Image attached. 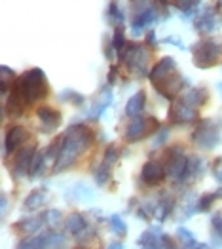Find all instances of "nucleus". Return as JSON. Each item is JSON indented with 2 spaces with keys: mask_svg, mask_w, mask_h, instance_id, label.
I'll list each match as a JSON object with an SVG mask.
<instances>
[{
  "mask_svg": "<svg viewBox=\"0 0 222 249\" xmlns=\"http://www.w3.org/2000/svg\"><path fill=\"white\" fill-rule=\"evenodd\" d=\"M211 169H213V173H215L217 181H221V183H222V158H217V160L213 162Z\"/></svg>",
  "mask_w": 222,
  "mask_h": 249,
  "instance_id": "nucleus-28",
  "label": "nucleus"
},
{
  "mask_svg": "<svg viewBox=\"0 0 222 249\" xmlns=\"http://www.w3.org/2000/svg\"><path fill=\"white\" fill-rule=\"evenodd\" d=\"M207 99H209V91H207V88H192V89H188L186 95L182 97L184 103L190 105V107H194V108H198V107L205 105L207 103Z\"/></svg>",
  "mask_w": 222,
  "mask_h": 249,
  "instance_id": "nucleus-14",
  "label": "nucleus"
},
{
  "mask_svg": "<svg viewBox=\"0 0 222 249\" xmlns=\"http://www.w3.org/2000/svg\"><path fill=\"white\" fill-rule=\"evenodd\" d=\"M61 99H63V101H68V103L74 105V107H80V105H84V101H85V97H84L82 93L72 91V89H65V91L61 93Z\"/></svg>",
  "mask_w": 222,
  "mask_h": 249,
  "instance_id": "nucleus-22",
  "label": "nucleus"
},
{
  "mask_svg": "<svg viewBox=\"0 0 222 249\" xmlns=\"http://www.w3.org/2000/svg\"><path fill=\"white\" fill-rule=\"evenodd\" d=\"M165 177H167L165 166H163V162H158V160H150V162H146L141 171L142 183H146L148 187H156V185H160V183H163Z\"/></svg>",
  "mask_w": 222,
  "mask_h": 249,
  "instance_id": "nucleus-8",
  "label": "nucleus"
},
{
  "mask_svg": "<svg viewBox=\"0 0 222 249\" xmlns=\"http://www.w3.org/2000/svg\"><path fill=\"white\" fill-rule=\"evenodd\" d=\"M116 76H118V67H116V65H112V67H110V72H108V78H106L108 84L116 82Z\"/></svg>",
  "mask_w": 222,
  "mask_h": 249,
  "instance_id": "nucleus-31",
  "label": "nucleus"
},
{
  "mask_svg": "<svg viewBox=\"0 0 222 249\" xmlns=\"http://www.w3.org/2000/svg\"><path fill=\"white\" fill-rule=\"evenodd\" d=\"M192 141L200 148H213V146L219 145L221 141V133H219V127L213 124L211 120H200L194 133H192Z\"/></svg>",
  "mask_w": 222,
  "mask_h": 249,
  "instance_id": "nucleus-5",
  "label": "nucleus"
},
{
  "mask_svg": "<svg viewBox=\"0 0 222 249\" xmlns=\"http://www.w3.org/2000/svg\"><path fill=\"white\" fill-rule=\"evenodd\" d=\"M27 139H29V131L25 127L12 125L8 129V133H6V139H4V150L6 152H16L27 143Z\"/></svg>",
  "mask_w": 222,
  "mask_h": 249,
  "instance_id": "nucleus-9",
  "label": "nucleus"
},
{
  "mask_svg": "<svg viewBox=\"0 0 222 249\" xmlns=\"http://www.w3.org/2000/svg\"><path fill=\"white\" fill-rule=\"evenodd\" d=\"M158 19V10L156 8H144L142 12H139L135 18H133V23H131V31L133 35H139L144 27H148L150 23Z\"/></svg>",
  "mask_w": 222,
  "mask_h": 249,
  "instance_id": "nucleus-12",
  "label": "nucleus"
},
{
  "mask_svg": "<svg viewBox=\"0 0 222 249\" xmlns=\"http://www.w3.org/2000/svg\"><path fill=\"white\" fill-rule=\"evenodd\" d=\"M165 2H171L175 8L181 10L184 16H192L198 10V4H200V0H165Z\"/></svg>",
  "mask_w": 222,
  "mask_h": 249,
  "instance_id": "nucleus-18",
  "label": "nucleus"
},
{
  "mask_svg": "<svg viewBox=\"0 0 222 249\" xmlns=\"http://www.w3.org/2000/svg\"><path fill=\"white\" fill-rule=\"evenodd\" d=\"M165 137H167V129H165V127H162V129L158 131V139H154V146L162 145V141H165Z\"/></svg>",
  "mask_w": 222,
  "mask_h": 249,
  "instance_id": "nucleus-30",
  "label": "nucleus"
},
{
  "mask_svg": "<svg viewBox=\"0 0 222 249\" xmlns=\"http://www.w3.org/2000/svg\"><path fill=\"white\" fill-rule=\"evenodd\" d=\"M34 154H36V145H27L21 146L19 150L16 152L14 156V173L17 177H25L31 173L33 169V160H34Z\"/></svg>",
  "mask_w": 222,
  "mask_h": 249,
  "instance_id": "nucleus-6",
  "label": "nucleus"
},
{
  "mask_svg": "<svg viewBox=\"0 0 222 249\" xmlns=\"http://www.w3.org/2000/svg\"><path fill=\"white\" fill-rule=\"evenodd\" d=\"M118 160V148L114 145L106 146V150H104V158H102V162L104 164H108V166H112L114 162Z\"/></svg>",
  "mask_w": 222,
  "mask_h": 249,
  "instance_id": "nucleus-25",
  "label": "nucleus"
},
{
  "mask_svg": "<svg viewBox=\"0 0 222 249\" xmlns=\"http://www.w3.org/2000/svg\"><path fill=\"white\" fill-rule=\"evenodd\" d=\"M112 48H114V52L118 53L121 52L125 46H127V40H125V35H123V29H121V25L116 27V31H114V35H112Z\"/></svg>",
  "mask_w": 222,
  "mask_h": 249,
  "instance_id": "nucleus-21",
  "label": "nucleus"
},
{
  "mask_svg": "<svg viewBox=\"0 0 222 249\" xmlns=\"http://www.w3.org/2000/svg\"><path fill=\"white\" fill-rule=\"evenodd\" d=\"M93 143V135L91 129L84 124L70 125L68 131L63 135V146H61V154L55 162V171H63L70 164L76 162V158L82 152H85Z\"/></svg>",
  "mask_w": 222,
  "mask_h": 249,
  "instance_id": "nucleus-1",
  "label": "nucleus"
},
{
  "mask_svg": "<svg viewBox=\"0 0 222 249\" xmlns=\"http://www.w3.org/2000/svg\"><path fill=\"white\" fill-rule=\"evenodd\" d=\"M110 221H112V229L116 230V232H120V234H125V230H127V229H125V225L121 223L120 217H112Z\"/></svg>",
  "mask_w": 222,
  "mask_h": 249,
  "instance_id": "nucleus-29",
  "label": "nucleus"
},
{
  "mask_svg": "<svg viewBox=\"0 0 222 249\" xmlns=\"http://www.w3.org/2000/svg\"><path fill=\"white\" fill-rule=\"evenodd\" d=\"M108 19L112 21V23H116V25H120L121 21H123V14H121V10L116 4H110V8H108Z\"/></svg>",
  "mask_w": 222,
  "mask_h": 249,
  "instance_id": "nucleus-26",
  "label": "nucleus"
},
{
  "mask_svg": "<svg viewBox=\"0 0 222 249\" xmlns=\"http://www.w3.org/2000/svg\"><path fill=\"white\" fill-rule=\"evenodd\" d=\"M175 71H177L175 61H173L171 57H163L162 61H158L152 69H150L148 78H150V82H156V80H160V78L167 76V74H171V72H175Z\"/></svg>",
  "mask_w": 222,
  "mask_h": 249,
  "instance_id": "nucleus-13",
  "label": "nucleus"
},
{
  "mask_svg": "<svg viewBox=\"0 0 222 249\" xmlns=\"http://www.w3.org/2000/svg\"><path fill=\"white\" fill-rule=\"evenodd\" d=\"M44 202H46V190H44V188H36V190H33V192L27 196V200H25V208L36 209V208H40Z\"/></svg>",
  "mask_w": 222,
  "mask_h": 249,
  "instance_id": "nucleus-17",
  "label": "nucleus"
},
{
  "mask_svg": "<svg viewBox=\"0 0 222 249\" xmlns=\"http://www.w3.org/2000/svg\"><path fill=\"white\" fill-rule=\"evenodd\" d=\"M211 227H213V230H215V234L222 238V213H217V215L213 217V221H211Z\"/></svg>",
  "mask_w": 222,
  "mask_h": 249,
  "instance_id": "nucleus-27",
  "label": "nucleus"
},
{
  "mask_svg": "<svg viewBox=\"0 0 222 249\" xmlns=\"http://www.w3.org/2000/svg\"><path fill=\"white\" fill-rule=\"evenodd\" d=\"M219 23H221V19H219V16H217L215 10H205L202 16L194 21V27H196L198 33L207 35V33H213L219 27Z\"/></svg>",
  "mask_w": 222,
  "mask_h": 249,
  "instance_id": "nucleus-11",
  "label": "nucleus"
},
{
  "mask_svg": "<svg viewBox=\"0 0 222 249\" xmlns=\"http://www.w3.org/2000/svg\"><path fill=\"white\" fill-rule=\"evenodd\" d=\"M46 95H48V80L40 69H31L29 72H23L14 82L12 91H10V97L21 101L25 107L46 97Z\"/></svg>",
  "mask_w": 222,
  "mask_h": 249,
  "instance_id": "nucleus-2",
  "label": "nucleus"
},
{
  "mask_svg": "<svg viewBox=\"0 0 222 249\" xmlns=\"http://www.w3.org/2000/svg\"><path fill=\"white\" fill-rule=\"evenodd\" d=\"M198 118V108L186 105L182 99L175 101L169 108V122L171 124H188V122H194Z\"/></svg>",
  "mask_w": 222,
  "mask_h": 249,
  "instance_id": "nucleus-7",
  "label": "nucleus"
},
{
  "mask_svg": "<svg viewBox=\"0 0 222 249\" xmlns=\"http://www.w3.org/2000/svg\"><path fill=\"white\" fill-rule=\"evenodd\" d=\"M160 129H162V125H160V122H158L154 116H148V118L135 116L133 122L127 125V129H125V141L137 143V141L144 139L146 135L158 133Z\"/></svg>",
  "mask_w": 222,
  "mask_h": 249,
  "instance_id": "nucleus-4",
  "label": "nucleus"
},
{
  "mask_svg": "<svg viewBox=\"0 0 222 249\" xmlns=\"http://www.w3.org/2000/svg\"><path fill=\"white\" fill-rule=\"evenodd\" d=\"M221 6H222V0H221Z\"/></svg>",
  "mask_w": 222,
  "mask_h": 249,
  "instance_id": "nucleus-35",
  "label": "nucleus"
},
{
  "mask_svg": "<svg viewBox=\"0 0 222 249\" xmlns=\"http://www.w3.org/2000/svg\"><path fill=\"white\" fill-rule=\"evenodd\" d=\"M67 230L70 234H74V236H84L85 230H87V221L84 219V215L74 213V215H70L67 219Z\"/></svg>",
  "mask_w": 222,
  "mask_h": 249,
  "instance_id": "nucleus-16",
  "label": "nucleus"
},
{
  "mask_svg": "<svg viewBox=\"0 0 222 249\" xmlns=\"http://www.w3.org/2000/svg\"><path fill=\"white\" fill-rule=\"evenodd\" d=\"M110 167L112 166H108V164H104V162L99 166L97 173H95V175H97V183H99V185H104V183L108 181V177H110Z\"/></svg>",
  "mask_w": 222,
  "mask_h": 249,
  "instance_id": "nucleus-24",
  "label": "nucleus"
},
{
  "mask_svg": "<svg viewBox=\"0 0 222 249\" xmlns=\"http://www.w3.org/2000/svg\"><path fill=\"white\" fill-rule=\"evenodd\" d=\"M163 42H167V44H173V46H177V48H182V50H184V44H182L181 40H177L175 36H169V38H165Z\"/></svg>",
  "mask_w": 222,
  "mask_h": 249,
  "instance_id": "nucleus-32",
  "label": "nucleus"
},
{
  "mask_svg": "<svg viewBox=\"0 0 222 249\" xmlns=\"http://www.w3.org/2000/svg\"><path fill=\"white\" fill-rule=\"evenodd\" d=\"M110 101H112V91H110V89H104V99H102V95H101V99L95 103L93 110H91V116H93V118H99L102 112H104V108L110 105Z\"/></svg>",
  "mask_w": 222,
  "mask_h": 249,
  "instance_id": "nucleus-19",
  "label": "nucleus"
},
{
  "mask_svg": "<svg viewBox=\"0 0 222 249\" xmlns=\"http://www.w3.org/2000/svg\"><path fill=\"white\" fill-rule=\"evenodd\" d=\"M173 204H175V200L169 198V196H165L162 200V204H160V219H162V221L173 211Z\"/></svg>",
  "mask_w": 222,
  "mask_h": 249,
  "instance_id": "nucleus-23",
  "label": "nucleus"
},
{
  "mask_svg": "<svg viewBox=\"0 0 222 249\" xmlns=\"http://www.w3.org/2000/svg\"><path fill=\"white\" fill-rule=\"evenodd\" d=\"M36 114H38V118H40L42 125H44V131H53V129H57L63 122V116H61L59 110H55V108H51V107H40L38 110H36Z\"/></svg>",
  "mask_w": 222,
  "mask_h": 249,
  "instance_id": "nucleus-10",
  "label": "nucleus"
},
{
  "mask_svg": "<svg viewBox=\"0 0 222 249\" xmlns=\"http://www.w3.org/2000/svg\"><path fill=\"white\" fill-rule=\"evenodd\" d=\"M144 105H146V93L141 89V91H137V93L127 101V105H125V114L131 116V118L139 116L142 112V108H144Z\"/></svg>",
  "mask_w": 222,
  "mask_h": 249,
  "instance_id": "nucleus-15",
  "label": "nucleus"
},
{
  "mask_svg": "<svg viewBox=\"0 0 222 249\" xmlns=\"http://www.w3.org/2000/svg\"><path fill=\"white\" fill-rule=\"evenodd\" d=\"M219 198H222V188H219V192L203 194L202 198H200V202H198V209H200V211H207V209L213 206V202L219 200Z\"/></svg>",
  "mask_w": 222,
  "mask_h": 249,
  "instance_id": "nucleus-20",
  "label": "nucleus"
},
{
  "mask_svg": "<svg viewBox=\"0 0 222 249\" xmlns=\"http://www.w3.org/2000/svg\"><path fill=\"white\" fill-rule=\"evenodd\" d=\"M192 52H194L192 53L194 63L200 69H209L222 59V42L215 40V38H203L194 44Z\"/></svg>",
  "mask_w": 222,
  "mask_h": 249,
  "instance_id": "nucleus-3",
  "label": "nucleus"
},
{
  "mask_svg": "<svg viewBox=\"0 0 222 249\" xmlns=\"http://www.w3.org/2000/svg\"><path fill=\"white\" fill-rule=\"evenodd\" d=\"M196 249H209L207 246H203V244H200V246H196Z\"/></svg>",
  "mask_w": 222,
  "mask_h": 249,
  "instance_id": "nucleus-34",
  "label": "nucleus"
},
{
  "mask_svg": "<svg viewBox=\"0 0 222 249\" xmlns=\"http://www.w3.org/2000/svg\"><path fill=\"white\" fill-rule=\"evenodd\" d=\"M146 44H150V46H156V35H154V31H150V33L146 35Z\"/></svg>",
  "mask_w": 222,
  "mask_h": 249,
  "instance_id": "nucleus-33",
  "label": "nucleus"
}]
</instances>
